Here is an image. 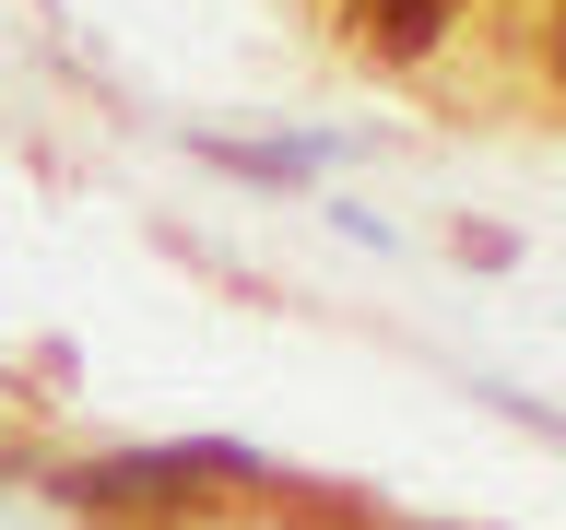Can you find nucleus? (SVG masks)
Wrapping results in <instances>:
<instances>
[{
    "instance_id": "obj_3",
    "label": "nucleus",
    "mask_w": 566,
    "mask_h": 530,
    "mask_svg": "<svg viewBox=\"0 0 566 530\" xmlns=\"http://www.w3.org/2000/svg\"><path fill=\"white\" fill-rule=\"evenodd\" d=\"M555 60H566V24H555Z\"/></svg>"
},
{
    "instance_id": "obj_2",
    "label": "nucleus",
    "mask_w": 566,
    "mask_h": 530,
    "mask_svg": "<svg viewBox=\"0 0 566 530\" xmlns=\"http://www.w3.org/2000/svg\"><path fill=\"white\" fill-rule=\"evenodd\" d=\"M343 35L366 60H424L449 35V0H343Z\"/></svg>"
},
{
    "instance_id": "obj_1",
    "label": "nucleus",
    "mask_w": 566,
    "mask_h": 530,
    "mask_svg": "<svg viewBox=\"0 0 566 530\" xmlns=\"http://www.w3.org/2000/svg\"><path fill=\"white\" fill-rule=\"evenodd\" d=\"M201 471H224L212 448H154V459H95V471H71V507H142V495L166 484H201Z\"/></svg>"
}]
</instances>
